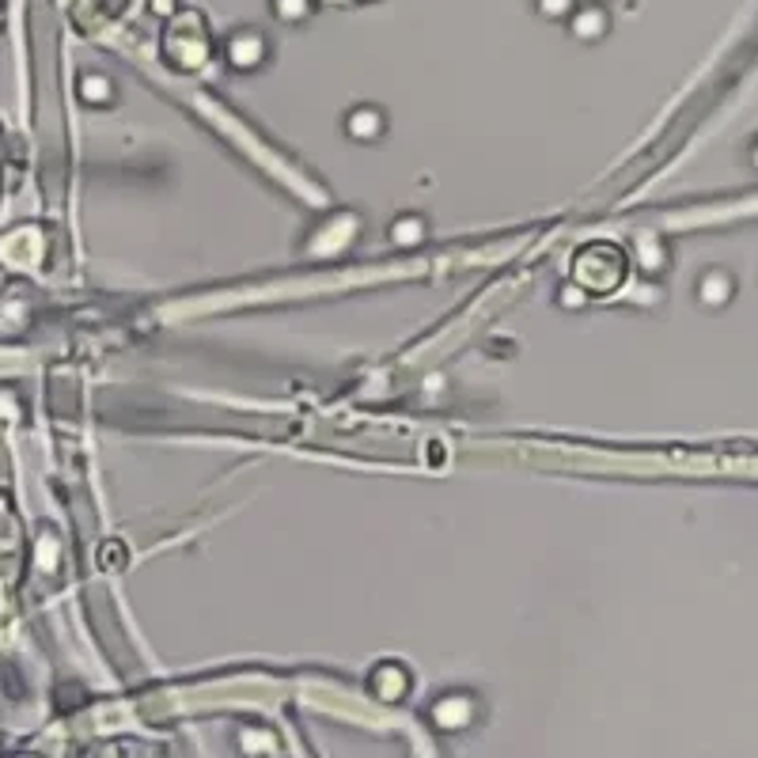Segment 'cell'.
Returning <instances> with one entry per match:
<instances>
[{
  "label": "cell",
  "mask_w": 758,
  "mask_h": 758,
  "mask_svg": "<svg viewBox=\"0 0 758 758\" xmlns=\"http://www.w3.org/2000/svg\"><path fill=\"white\" fill-rule=\"evenodd\" d=\"M360 239H365V213H357V209H331V213L308 224L297 250L303 263H334V258L349 255Z\"/></svg>",
  "instance_id": "6da1fadb"
},
{
  "label": "cell",
  "mask_w": 758,
  "mask_h": 758,
  "mask_svg": "<svg viewBox=\"0 0 758 758\" xmlns=\"http://www.w3.org/2000/svg\"><path fill=\"white\" fill-rule=\"evenodd\" d=\"M629 277V258L618 243H584L572 258V281L588 292V297H611L626 285Z\"/></svg>",
  "instance_id": "7a4b0ae2"
},
{
  "label": "cell",
  "mask_w": 758,
  "mask_h": 758,
  "mask_svg": "<svg viewBox=\"0 0 758 758\" xmlns=\"http://www.w3.org/2000/svg\"><path fill=\"white\" fill-rule=\"evenodd\" d=\"M159 54L164 65L175 73H198L213 57V42H209V27L198 12H179L175 20H167V31L159 38Z\"/></svg>",
  "instance_id": "3957f363"
},
{
  "label": "cell",
  "mask_w": 758,
  "mask_h": 758,
  "mask_svg": "<svg viewBox=\"0 0 758 758\" xmlns=\"http://www.w3.org/2000/svg\"><path fill=\"white\" fill-rule=\"evenodd\" d=\"M221 62L227 73L235 76H255L263 73L269 62H274V38L269 31L255 27V23H243V27H232L221 38Z\"/></svg>",
  "instance_id": "277c9868"
},
{
  "label": "cell",
  "mask_w": 758,
  "mask_h": 758,
  "mask_svg": "<svg viewBox=\"0 0 758 758\" xmlns=\"http://www.w3.org/2000/svg\"><path fill=\"white\" fill-rule=\"evenodd\" d=\"M482 694L470 687H452L444 694L433 698L428 705V724H433L436 736H462L482 721Z\"/></svg>",
  "instance_id": "5b68a950"
},
{
  "label": "cell",
  "mask_w": 758,
  "mask_h": 758,
  "mask_svg": "<svg viewBox=\"0 0 758 758\" xmlns=\"http://www.w3.org/2000/svg\"><path fill=\"white\" fill-rule=\"evenodd\" d=\"M338 130H342L345 141H353V145L376 148V145H383L387 133H391V114H387V107H379V103H353L342 111Z\"/></svg>",
  "instance_id": "8992f818"
},
{
  "label": "cell",
  "mask_w": 758,
  "mask_h": 758,
  "mask_svg": "<svg viewBox=\"0 0 758 758\" xmlns=\"http://www.w3.org/2000/svg\"><path fill=\"white\" fill-rule=\"evenodd\" d=\"M414 682H417V676H414V668H410V664L387 656V660L372 664L365 687H368V694H372L379 705H402L410 694H414Z\"/></svg>",
  "instance_id": "52a82bcc"
},
{
  "label": "cell",
  "mask_w": 758,
  "mask_h": 758,
  "mask_svg": "<svg viewBox=\"0 0 758 758\" xmlns=\"http://www.w3.org/2000/svg\"><path fill=\"white\" fill-rule=\"evenodd\" d=\"M561 27H566V35L577 42V46H600V42L611 38L614 15H611V8L600 4V0H580Z\"/></svg>",
  "instance_id": "ba28073f"
},
{
  "label": "cell",
  "mask_w": 758,
  "mask_h": 758,
  "mask_svg": "<svg viewBox=\"0 0 758 758\" xmlns=\"http://www.w3.org/2000/svg\"><path fill=\"white\" fill-rule=\"evenodd\" d=\"M428 239H433V221L421 209H402L387 224V247L394 250H421Z\"/></svg>",
  "instance_id": "9c48e42d"
},
{
  "label": "cell",
  "mask_w": 758,
  "mask_h": 758,
  "mask_svg": "<svg viewBox=\"0 0 758 758\" xmlns=\"http://www.w3.org/2000/svg\"><path fill=\"white\" fill-rule=\"evenodd\" d=\"M694 297H698V303H705V308H728L732 297H736V277L721 266H710L702 277H698Z\"/></svg>",
  "instance_id": "30bf717a"
},
{
  "label": "cell",
  "mask_w": 758,
  "mask_h": 758,
  "mask_svg": "<svg viewBox=\"0 0 758 758\" xmlns=\"http://www.w3.org/2000/svg\"><path fill=\"white\" fill-rule=\"evenodd\" d=\"M76 96L91 111H111V107H118V83L103 73H83L76 80Z\"/></svg>",
  "instance_id": "8fae6325"
},
{
  "label": "cell",
  "mask_w": 758,
  "mask_h": 758,
  "mask_svg": "<svg viewBox=\"0 0 758 758\" xmlns=\"http://www.w3.org/2000/svg\"><path fill=\"white\" fill-rule=\"evenodd\" d=\"M266 8L281 27H308L319 12L315 0H266Z\"/></svg>",
  "instance_id": "7c38bea8"
},
{
  "label": "cell",
  "mask_w": 758,
  "mask_h": 758,
  "mask_svg": "<svg viewBox=\"0 0 758 758\" xmlns=\"http://www.w3.org/2000/svg\"><path fill=\"white\" fill-rule=\"evenodd\" d=\"M235 751L239 755H277V736L263 724H239L235 728Z\"/></svg>",
  "instance_id": "4fadbf2b"
},
{
  "label": "cell",
  "mask_w": 758,
  "mask_h": 758,
  "mask_svg": "<svg viewBox=\"0 0 758 758\" xmlns=\"http://www.w3.org/2000/svg\"><path fill=\"white\" fill-rule=\"evenodd\" d=\"M637 266L645 274H664L668 269V247H664L660 235H642L637 239Z\"/></svg>",
  "instance_id": "5bb4252c"
},
{
  "label": "cell",
  "mask_w": 758,
  "mask_h": 758,
  "mask_svg": "<svg viewBox=\"0 0 758 758\" xmlns=\"http://www.w3.org/2000/svg\"><path fill=\"white\" fill-rule=\"evenodd\" d=\"M531 4V15H535V20H543V23H566L569 15H572V8L580 4V0H527Z\"/></svg>",
  "instance_id": "9a60e30c"
},
{
  "label": "cell",
  "mask_w": 758,
  "mask_h": 758,
  "mask_svg": "<svg viewBox=\"0 0 758 758\" xmlns=\"http://www.w3.org/2000/svg\"><path fill=\"white\" fill-rule=\"evenodd\" d=\"M554 303H558L561 311H584L588 303H592V297H588V292L580 289L577 281H569V285H561V289H558V297H554Z\"/></svg>",
  "instance_id": "2e32d148"
},
{
  "label": "cell",
  "mask_w": 758,
  "mask_h": 758,
  "mask_svg": "<svg viewBox=\"0 0 758 758\" xmlns=\"http://www.w3.org/2000/svg\"><path fill=\"white\" fill-rule=\"evenodd\" d=\"M182 12V0H148V15H156V20H175V15Z\"/></svg>",
  "instance_id": "e0dca14e"
},
{
  "label": "cell",
  "mask_w": 758,
  "mask_h": 758,
  "mask_svg": "<svg viewBox=\"0 0 758 758\" xmlns=\"http://www.w3.org/2000/svg\"><path fill=\"white\" fill-rule=\"evenodd\" d=\"M319 8H353L357 0H315Z\"/></svg>",
  "instance_id": "ac0fdd59"
},
{
  "label": "cell",
  "mask_w": 758,
  "mask_h": 758,
  "mask_svg": "<svg viewBox=\"0 0 758 758\" xmlns=\"http://www.w3.org/2000/svg\"><path fill=\"white\" fill-rule=\"evenodd\" d=\"M600 4H606V0H600Z\"/></svg>",
  "instance_id": "d6986e66"
}]
</instances>
